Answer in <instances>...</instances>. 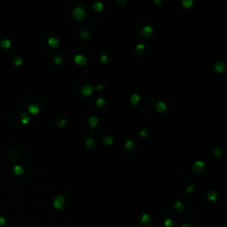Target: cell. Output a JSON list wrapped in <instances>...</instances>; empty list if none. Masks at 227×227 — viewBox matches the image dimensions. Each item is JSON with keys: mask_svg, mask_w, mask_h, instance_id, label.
I'll use <instances>...</instances> for the list:
<instances>
[{"mask_svg": "<svg viewBox=\"0 0 227 227\" xmlns=\"http://www.w3.org/2000/svg\"><path fill=\"white\" fill-rule=\"evenodd\" d=\"M65 204V197L63 195H59L54 199V201H53V206H54L55 209H61L63 208Z\"/></svg>", "mask_w": 227, "mask_h": 227, "instance_id": "obj_1", "label": "cell"}, {"mask_svg": "<svg viewBox=\"0 0 227 227\" xmlns=\"http://www.w3.org/2000/svg\"><path fill=\"white\" fill-rule=\"evenodd\" d=\"M84 14H85V11L83 7H80V6H77V7H75L73 10V15L75 19H83L84 17Z\"/></svg>", "mask_w": 227, "mask_h": 227, "instance_id": "obj_2", "label": "cell"}, {"mask_svg": "<svg viewBox=\"0 0 227 227\" xmlns=\"http://www.w3.org/2000/svg\"><path fill=\"white\" fill-rule=\"evenodd\" d=\"M204 162L202 161H197L193 163V170L194 171L195 173H198V172H201V170L204 168Z\"/></svg>", "mask_w": 227, "mask_h": 227, "instance_id": "obj_3", "label": "cell"}, {"mask_svg": "<svg viewBox=\"0 0 227 227\" xmlns=\"http://www.w3.org/2000/svg\"><path fill=\"white\" fill-rule=\"evenodd\" d=\"M74 60H75V62L76 63V64H78V65H81V66L85 65V64L87 63V59H86V58H85V57L83 56V55H82V54L76 55V56L75 57Z\"/></svg>", "mask_w": 227, "mask_h": 227, "instance_id": "obj_4", "label": "cell"}, {"mask_svg": "<svg viewBox=\"0 0 227 227\" xmlns=\"http://www.w3.org/2000/svg\"><path fill=\"white\" fill-rule=\"evenodd\" d=\"M93 91V88L92 86L90 84H86V85H83V88H82V93L85 96H88V95H91Z\"/></svg>", "mask_w": 227, "mask_h": 227, "instance_id": "obj_5", "label": "cell"}, {"mask_svg": "<svg viewBox=\"0 0 227 227\" xmlns=\"http://www.w3.org/2000/svg\"><path fill=\"white\" fill-rule=\"evenodd\" d=\"M155 108H156V110L159 112V113H163V112L166 111L167 106L163 101H159L158 103L156 104Z\"/></svg>", "mask_w": 227, "mask_h": 227, "instance_id": "obj_6", "label": "cell"}, {"mask_svg": "<svg viewBox=\"0 0 227 227\" xmlns=\"http://www.w3.org/2000/svg\"><path fill=\"white\" fill-rule=\"evenodd\" d=\"M142 35L144 36V37H149L151 34L153 33V28L151 26H148V25H146V26H145L144 28H142V31H141Z\"/></svg>", "mask_w": 227, "mask_h": 227, "instance_id": "obj_7", "label": "cell"}, {"mask_svg": "<svg viewBox=\"0 0 227 227\" xmlns=\"http://www.w3.org/2000/svg\"><path fill=\"white\" fill-rule=\"evenodd\" d=\"M141 223L143 225H148L151 223V217L148 214H144L141 217Z\"/></svg>", "mask_w": 227, "mask_h": 227, "instance_id": "obj_8", "label": "cell"}, {"mask_svg": "<svg viewBox=\"0 0 227 227\" xmlns=\"http://www.w3.org/2000/svg\"><path fill=\"white\" fill-rule=\"evenodd\" d=\"M59 39L56 38V37H50V38L48 39L49 45H50V46H52V47L58 46V45H59Z\"/></svg>", "mask_w": 227, "mask_h": 227, "instance_id": "obj_9", "label": "cell"}, {"mask_svg": "<svg viewBox=\"0 0 227 227\" xmlns=\"http://www.w3.org/2000/svg\"><path fill=\"white\" fill-rule=\"evenodd\" d=\"M207 197H208V199H209V201H216V200H217V193H216L215 191L209 190V192H208V193H207Z\"/></svg>", "mask_w": 227, "mask_h": 227, "instance_id": "obj_10", "label": "cell"}, {"mask_svg": "<svg viewBox=\"0 0 227 227\" xmlns=\"http://www.w3.org/2000/svg\"><path fill=\"white\" fill-rule=\"evenodd\" d=\"M89 123L91 128L96 127V126L98 125V123H99V119H98V117H96V116H91V117L89 118Z\"/></svg>", "mask_w": 227, "mask_h": 227, "instance_id": "obj_11", "label": "cell"}, {"mask_svg": "<svg viewBox=\"0 0 227 227\" xmlns=\"http://www.w3.org/2000/svg\"><path fill=\"white\" fill-rule=\"evenodd\" d=\"M215 69L217 72H218V73L223 72V71L225 70V64H224V62H222V61L217 62L215 65Z\"/></svg>", "mask_w": 227, "mask_h": 227, "instance_id": "obj_12", "label": "cell"}, {"mask_svg": "<svg viewBox=\"0 0 227 227\" xmlns=\"http://www.w3.org/2000/svg\"><path fill=\"white\" fill-rule=\"evenodd\" d=\"M28 111L30 112L31 114H37L39 112V107L37 105H36V104H31L28 107Z\"/></svg>", "mask_w": 227, "mask_h": 227, "instance_id": "obj_13", "label": "cell"}, {"mask_svg": "<svg viewBox=\"0 0 227 227\" xmlns=\"http://www.w3.org/2000/svg\"><path fill=\"white\" fill-rule=\"evenodd\" d=\"M13 173L15 175H17V176H19V175H21L23 172H24V170H23V168L20 165H16V166L13 168Z\"/></svg>", "mask_w": 227, "mask_h": 227, "instance_id": "obj_14", "label": "cell"}, {"mask_svg": "<svg viewBox=\"0 0 227 227\" xmlns=\"http://www.w3.org/2000/svg\"><path fill=\"white\" fill-rule=\"evenodd\" d=\"M174 207H175V209H176V211H178V212H182L183 209H184V204H183L181 201H176V202H175Z\"/></svg>", "mask_w": 227, "mask_h": 227, "instance_id": "obj_15", "label": "cell"}, {"mask_svg": "<svg viewBox=\"0 0 227 227\" xmlns=\"http://www.w3.org/2000/svg\"><path fill=\"white\" fill-rule=\"evenodd\" d=\"M139 95L138 94H133V95L130 97V103L132 104V105H136L137 103H138V101H139Z\"/></svg>", "mask_w": 227, "mask_h": 227, "instance_id": "obj_16", "label": "cell"}, {"mask_svg": "<svg viewBox=\"0 0 227 227\" xmlns=\"http://www.w3.org/2000/svg\"><path fill=\"white\" fill-rule=\"evenodd\" d=\"M93 8H94V10H95V11H98V12H99V11H101L102 9H103V4H102L101 2L97 1V2L94 3Z\"/></svg>", "mask_w": 227, "mask_h": 227, "instance_id": "obj_17", "label": "cell"}, {"mask_svg": "<svg viewBox=\"0 0 227 227\" xmlns=\"http://www.w3.org/2000/svg\"><path fill=\"white\" fill-rule=\"evenodd\" d=\"M1 46L4 49H8L11 46V42L8 39H4V40L1 41Z\"/></svg>", "mask_w": 227, "mask_h": 227, "instance_id": "obj_18", "label": "cell"}, {"mask_svg": "<svg viewBox=\"0 0 227 227\" xmlns=\"http://www.w3.org/2000/svg\"><path fill=\"white\" fill-rule=\"evenodd\" d=\"M20 120H21V122L23 124H27L29 122V117H28V115L26 113H23L21 114V116H20Z\"/></svg>", "mask_w": 227, "mask_h": 227, "instance_id": "obj_19", "label": "cell"}, {"mask_svg": "<svg viewBox=\"0 0 227 227\" xmlns=\"http://www.w3.org/2000/svg\"><path fill=\"white\" fill-rule=\"evenodd\" d=\"M164 225H165V227H174L175 222L173 221L171 218H167L164 221Z\"/></svg>", "mask_w": 227, "mask_h": 227, "instance_id": "obj_20", "label": "cell"}, {"mask_svg": "<svg viewBox=\"0 0 227 227\" xmlns=\"http://www.w3.org/2000/svg\"><path fill=\"white\" fill-rule=\"evenodd\" d=\"M125 147L128 148V149H130V150H132V149H134L135 148V145H134L133 141H132L131 139H129L126 141L125 143Z\"/></svg>", "mask_w": 227, "mask_h": 227, "instance_id": "obj_21", "label": "cell"}, {"mask_svg": "<svg viewBox=\"0 0 227 227\" xmlns=\"http://www.w3.org/2000/svg\"><path fill=\"white\" fill-rule=\"evenodd\" d=\"M193 0H182V4L184 7H186V8L191 7V6L193 5Z\"/></svg>", "mask_w": 227, "mask_h": 227, "instance_id": "obj_22", "label": "cell"}, {"mask_svg": "<svg viewBox=\"0 0 227 227\" xmlns=\"http://www.w3.org/2000/svg\"><path fill=\"white\" fill-rule=\"evenodd\" d=\"M103 142L105 143L106 145H111V144H113L114 140H113V138H112L111 137H109V136H105V137L103 138Z\"/></svg>", "mask_w": 227, "mask_h": 227, "instance_id": "obj_23", "label": "cell"}, {"mask_svg": "<svg viewBox=\"0 0 227 227\" xmlns=\"http://www.w3.org/2000/svg\"><path fill=\"white\" fill-rule=\"evenodd\" d=\"M86 146H87L88 147H90V148L93 147V146H95V141H94L93 138H88V139L86 140Z\"/></svg>", "mask_w": 227, "mask_h": 227, "instance_id": "obj_24", "label": "cell"}, {"mask_svg": "<svg viewBox=\"0 0 227 227\" xmlns=\"http://www.w3.org/2000/svg\"><path fill=\"white\" fill-rule=\"evenodd\" d=\"M105 103H106V101L103 98H99V99H97V101H96V104H97V106L99 107V108L103 107V106L105 105Z\"/></svg>", "mask_w": 227, "mask_h": 227, "instance_id": "obj_25", "label": "cell"}, {"mask_svg": "<svg viewBox=\"0 0 227 227\" xmlns=\"http://www.w3.org/2000/svg\"><path fill=\"white\" fill-rule=\"evenodd\" d=\"M145 50V45H143V44H138V45H137L136 46V51L138 52V53H143Z\"/></svg>", "mask_w": 227, "mask_h": 227, "instance_id": "obj_26", "label": "cell"}, {"mask_svg": "<svg viewBox=\"0 0 227 227\" xmlns=\"http://www.w3.org/2000/svg\"><path fill=\"white\" fill-rule=\"evenodd\" d=\"M13 64L15 66H20L22 64V59H20V57H16L13 59Z\"/></svg>", "mask_w": 227, "mask_h": 227, "instance_id": "obj_27", "label": "cell"}, {"mask_svg": "<svg viewBox=\"0 0 227 227\" xmlns=\"http://www.w3.org/2000/svg\"><path fill=\"white\" fill-rule=\"evenodd\" d=\"M81 37H83V38H84V39H86V38H88V37H90V33H89V31L88 30H82L81 31Z\"/></svg>", "mask_w": 227, "mask_h": 227, "instance_id": "obj_28", "label": "cell"}, {"mask_svg": "<svg viewBox=\"0 0 227 227\" xmlns=\"http://www.w3.org/2000/svg\"><path fill=\"white\" fill-rule=\"evenodd\" d=\"M62 61H63V58H62V56H60V55H57V56L54 58V62L56 63V64H59V63H61Z\"/></svg>", "mask_w": 227, "mask_h": 227, "instance_id": "obj_29", "label": "cell"}, {"mask_svg": "<svg viewBox=\"0 0 227 227\" xmlns=\"http://www.w3.org/2000/svg\"><path fill=\"white\" fill-rule=\"evenodd\" d=\"M66 122H67V120L61 119V120H59V121H58L56 124H57V126H59V127H63V126L66 124Z\"/></svg>", "mask_w": 227, "mask_h": 227, "instance_id": "obj_30", "label": "cell"}, {"mask_svg": "<svg viewBox=\"0 0 227 227\" xmlns=\"http://www.w3.org/2000/svg\"><path fill=\"white\" fill-rule=\"evenodd\" d=\"M100 60H101L102 63H107L108 61V57L105 54L101 55V57H100Z\"/></svg>", "mask_w": 227, "mask_h": 227, "instance_id": "obj_31", "label": "cell"}, {"mask_svg": "<svg viewBox=\"0 0 227 227\" xmlns=\"http://www.w3.org/2000/svg\"><path fill=\"white\" fill-rule=\"evenodd\" d=\"M215 154L216 156H217V157H219V156L222 154V151H221V148L220 147H217L215 149Z\"/></svg>", "mask_w": 227, "mask_h": 227, "instance_id": "obj_32", "label": "cell"}, {"mask_svg": "<svg viewBox=\"0 0 227 227\" xmlns=\"http://www.w3.org/2000/svg\"><path fill=\"white\" fill-rule=\"evenodd\" d=\"M147 133H148V130H146V129H143V130L140 131V135H141L142 137H146Z\"/></svg>", "mask_w": 227, "mask_h": 227, "instance_id": "obj_33", "label": "cell"}, {"mask_svg": "<svg viewBox=\"0 0 227 227\" xmlns=\"http://www.w3.org/2000/svg\"><path fill=\"white\" fill-rule=\"evenodd\" d=\"M193 190H194V186H193V185H189V186L186 188V192L188 193H191L192 192H193Z\"/></svg>", "mask_w": 227, "mask_h": 227, "instance_id": "obj_34", "label": "cell"}, {"mask_svg": "<svg viewBox=\"0 0 227 227\" xmlns=\"http://www.w3.org/2000/svg\"><path fill=\"white\" fill-rule=\"evenodd\" d=\"M4 224H5V219H4L3 217H0V227L3 226Z\"/></svg>", "mask_w": 227, "mask_h": 227, "instance_id": "obj_35", "label": "cell"}, {"mask_svg": "<svg viewBox=\"0 0 227 227\" xmlns=\"http://www.w3.org/2000/svg\"><path fill=\"white\" fill-rule=\"evenodd\" d=\"M96 89L97 90H102L103 89V84H101V83H99V84L96 85Z\"/></svg>", "mask_w": 227, "mask_h": 227, "instance_id": "obj_36", "label": "cell"}, {"mask_svg": "<svg viewBox=\"0 0 227 227\" xmlns=\"http://www.w3.org/2000/svg\"><path fill=\"white\" fill-rule=\"evenodd\" d=\"M181 227H193V225H182Z\"/></svg>", "mask_w": 227, "mask_h": 227, "instance_id": "obj_37", "label": "cell"}, {"mask_svg": "<svg viewBox=\"0 0 227 227\" xmlns=\"http://www.w3.org/2000/svg\"><path fill=\"white\" fill-rule=\"evenodd\" d=\"M154 3H155V4H161V3H162V1H158V0H155V1H154Z\"/></svg>", "mask_w": 227, "mask_h": 227, "instance_id": "obj_38", "label": "cell"}]
</instances>
